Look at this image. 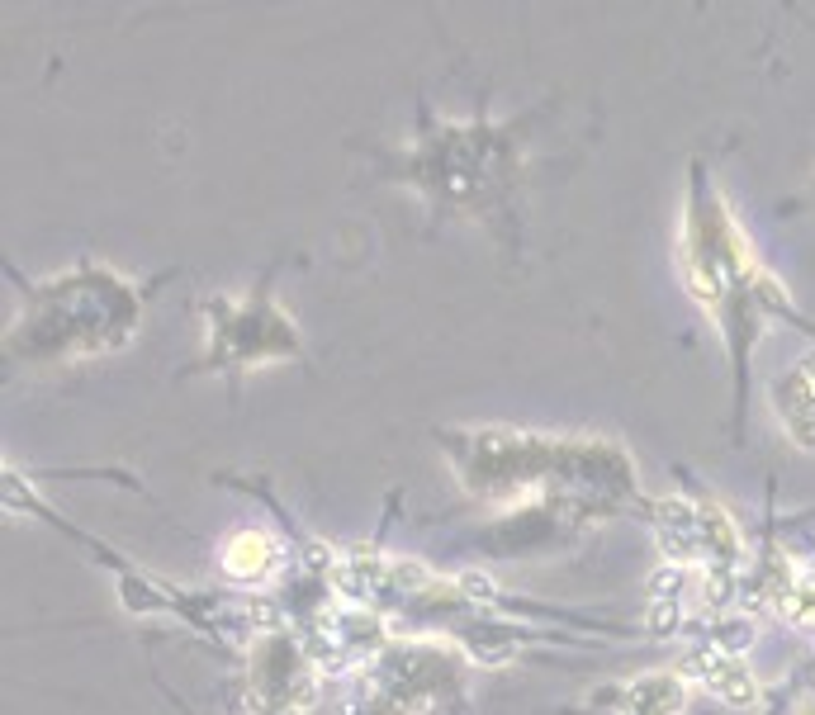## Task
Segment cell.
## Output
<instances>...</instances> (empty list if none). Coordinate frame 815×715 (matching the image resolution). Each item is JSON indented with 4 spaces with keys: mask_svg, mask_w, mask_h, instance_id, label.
<instances>
[{
    "mask_svg": "<svg viewBox=\"0 0 815 715\" xmlns=\"http://www.w3.org/2000/svg\"><path fill=\"white\" fill-rule=\"evenodd\" d=\"M683 701H688L683 678H673V673H654V678H640V682L626 687L621 715H678L683 711Z\"/></svg>",
    "mask_w": 815,
    "mask_h": 715,
    "instance_id": "5",
    "label": "cell"
},
{
    "mask_svg": "<svg viewBox=\"0 0 815 715\" xmlns=\"http://www.w3.org/2000/svg\"><path fill=\"white\" fill-rule=\"evenodd\" d=\"M778 412L801 446L815 450V351L778 379Z\"/></svg>",
    "mask_w": 815,
    "mask_h": 715,
    "instance_id": "4",
    "label": "cell"
},
{
    "mask_svg": "<svg viewBox=\"0 0 815 715\" xmlns=\"http://www.w3.org/2000/svg\"><path fill=\"white\" fill-rule=\"evenodd\" d=\"M678 678L683 682H702V687H711L716 697L725 701V706H754L759 701V682H754V673H749V663L740 659V654H730V649H692L688 659H683V668H678Z\"/></svg>",
    "mask_w": 815,
    "mask_h": 715,
    "instance_id": "2",
    "label": "cell"
},
{
    "mask_svg": "<svg viewBox=\"0 0 815 715\" xmlns=\"http://www.w3.org/2000/svg\"><path fill=\"white\" fill-rule=\"evenodd\" d=\"M285 569V545L266 531H237L228 545H223V573L237 578V583H271L275 573Z\"/></svg>",
    "mask_w": 815,
    "mask_h": 715,
    "instance_id": "3",
    "label": "cell"
},
{
    "mask_svg": "<svg viewBox=\"0 0 815 715\" xmlns=\"http://www.w3.org/2000/svg\"><path fill=\"white\" fill-rule=\"evenodd\" d=\"M214 351L223 365H252V360H266V356H290L299 351V337H294L285 318L261 299H247L242 313H228V308L214 304Z\"/></svg>",
    "mask_w": 815,
    "mask_h": 715,
    "instance_id": "1",
    "label": "cell"
},
{
    "mask_svg": "<svg viewBox=\"0 0 815 715\" xmlns=\"http://www.w3.org/2000/svg\"><path fill=\"white\" fill-rule=\"evenodd\" d=\"M455 588L465 592L470 602H493V597H498V588H493L484 573H460V578H455Z\"/></svg>",
    "mask_w": 815,
    "mask_h": 715,
    "instance_id": "6",
    "label": "cell"
}]
</instances>
